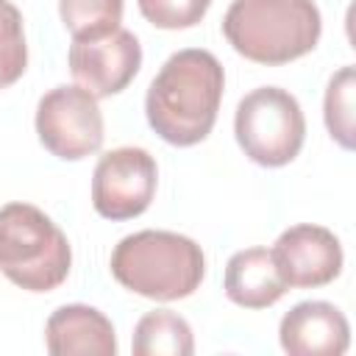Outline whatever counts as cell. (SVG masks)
I'll use <instances>...</instances> for the list:
<instances>
[{
	"mask_svg": "<svg viewBox=\"0 0 356 356\" xmlns=\"http://www.w3.org/2000/svg\"><path fill=\"white\" fill-rule=\"evenodd\" d=\"M225 72L214 53L186 47L172 53L145 95V114L150 128L175 147L203 142L222 103Z\"/></svg>",
	"mask_w": 356,
	"mask_h": 356,
	"instance_id": "6da1fadb",
	"label": "cell"
},
{
	"mask_svg": "<svg viewBox=\"0 0 356 356\" xmlns=\"http://www.w3.org/2000/svg\"><path fill=\"white\" fill-rule=\"evenodd\" d=\"M108 267L120 286L147 300L170 303L189 298L200 286L206 256L200 245L184 234L147 228L122 236Z\"/></svg>",
	"mask_w": 356,
	"mask_h": 356,
	"instance_id": "7a4b0ae2",
	"label": "cell"
},
{
	"mask_svg": "<svg viewBox=\"0 0 356 356\" xmlns=\"http://www.w3.org/2000/svg\"><path fill=\"white\" fill-rule=\"evenodd\" d=\"M323 17L314 0H234L222 36L248 61L278 67L314 50Z\"/></svg>",
	"mask_w": 356,
	"mask_h": 356,
	"instance_id": "3957f363",
	"label": "cell"
},
{
	"mask_svg": "<svg viewBox=\"0 0 356 356\" xmlns=\"http://www.w3.org/2000/svg\"><path fill=\"white\" fill-rule=\"evenodd\" d=\"M72 267L64 231L31 203L0 209V273L25 292H53Z\"/></svg>",
	"mask_w": 356,
	"mask_h": 356,
	"instance_id": "277c9868",
	"label": "cell"
},
{
	"mask_svg": "<svg viewBox=\"0 0 356 356\" xmlns=\"http://www.w3.org/2000/svg\"><path fill=\"white\" fill-rule=\"evenodd\" d=\"M234 136L253 164L284 167L303 147L306 117L298 97L286 89L259 86L236 103Z\"/></svg>",
	"mask_w": 356,
	"mask_h": 356,
	"instance_id": "5b68a950",
	"label": "cell"
},
{
	"mask_svg": "<svg viewBox=\"0 0 356 356\" xmlns=\"http://www.w3.org/2000/svg\"><path fill=\"white\" fill-rule=\"evenodd\" d=\"M36 134L44 150L64 161H81L103 145V114L97 97L72 86H56L39 97Z\"/></svg>",
	"mask_w": 356,
	"mask_h": 356,
	"instance_id": "8992f818",
	"label": "cell"
},
{
	"mask_svg": "<svg viewBox=\"0 0 356 356\" xmlns=\"http://www.w3.org/2000/svg\"><path fill=\"white\" fill-rule=\"evenodd\" d=\"M159 184L156 159L145 147H114L92 172V206L106 220H131L147 211Z\"/></svg>",
	"mask_w": 356,
	"mask_h": 356,
	"instance_id": "52a82bcc",
	"label": "cell"
},
{
	"mask_svg": "<svg viewBox=\"0 0 356 356\" xmlns=\"http://www.w3.org/2000/svg\"><path fill=\"white\" fill-rule=\"evenodd\" d=\"M67 61L75 83L100 100L122 92L136 78L142 44L131 31L114 28L97 39H72Z\"/></svg>",
	"mask_w": 356,
	"mask_h": 356,
	"instance_id": "ba28073f",
	"label": "cell"
},
{
	"mask_svg": "<svg viewBox=\"0 0 356 356\" xmlns=\"http://www.w3.org/2000/svg\"><path fill=\"white\" fill-rule=\"evenodd\" d=\"M270 250L286 286L295 289H314L331 284L342 273L345 261L337 234L312 222L286 228Z\"/></svg>",
	"mask_w": 356,
	"mask_h": 356,
	"instance_id": "9c48e42d",
	"label": "cell"
},
{
	"mask_svg": "<svg viewBox=\"0 0 356 356\" xmlns=\"http://www.w3.org/2000/svg\"><path fill=\"white\" fill-rule=\"evenodd\" d=\"M278 342L292 356H342L350 345V325L334 303L303 300L281 317Z\"/></svg>",
	"mask_w": 356,
	"mask_h": 356,
	"instance_id": "30bf717a",
	"label": "cell"
},
{
	"mask_svg": "<svg viewBox=\"0 0 356 356\" xmlns=\"http://www.w3.org/2000/svg\"><path fill=\"white\" fill-rule=\"evenodd\" d=\"M44 345L53 356H114L117 337L111 320L86 303L58 306L44 325Z\"/></svg>",
	"mask_w": 356,
	"mask_h": 356,
	"instance_id": "8fae6325",
	"label": "cell"
},
{
	"mask_svg": "<svg viewBox=\"0 0 356 356\" xmlns=\"http://www.w3.org/2000/svg\"><path fill=\"white\" fill-rule=\"evenodd\" d=\"M222 289L228 300L242 309H267L278 303L289 286L273 259V250L245 248L228 259Z\"/></svg>",
	"mask_w": 356,
	"mask_h": 356,
	"instance_id": "7c38bea8",
	"label": "cell"
},
{
	"mask_svg": "<svg viewBox=\"0 0 356 356\" xmlns=\"http://www.w3.org/2000/svg\"><path fill=\"white\" fill-rule=\"evenodd\" d=\"M131 350L134 356H192V328L181 314L170 309H153L139 317Z\"/></svg>",
	"mask_w": 356,
	"mask_h": 356,
	"instance_id": "4fadbf2b",
	"label": "cell"
},
{
	"mask_svg": "<svg viewBox=\"0 0 356 356\" xmlns=\"http://www.w3.org/2000/svg\"><path fill=\"white\" fill-rule=\"evenodd\" d=\"M58 14L72 39H97L120 28L122 0H58Z\"/></svg>",
	"mask_w": 356,
	"mask_h": 356,
	"instance_id": "5bb4252c",
	"label": "cell"
},
{
	"mask_svg": "<svg viewBox=\"0 0 356 356\" xmlns=\"http://www.w3.org/2000/svg\"><path fill=\"white\" fill-rule=\"evenodd\" d=\"M353 95H356V72L350 64H345L339 72L331 75L325 86V97H323L325 128L331 139L345 150H353V136H356L353 134Z\"/></svg>",
	"mask_w": 356,
	"mask_h": 356,
	"instance_id": "9a60e30c",
	"label": "cell"
},
{
	"mask_svg": "<svg viewBox=\"0 0 356 356\" xmlns=\"http://www.w3.org/2000/svg\"><path fill=\"white\" fill-rule=\"evenodd\" d=\"M28 67L22 14L11 0H0V89L17 83Z\"/></svg>",
	"mask_w": 356,
	"mask_h": 356,
	"instance_id": "2e32d148",
	"label": "cell"
},
{
	"mask_svg": "<svg viewBox=\"0 0 356 356\" xmlns=\"http://www.w3.org/2000/svg\"><path fill=\"white\" fill-rule=\"evenodd\" d=\"M136 3L142 17L161 31L195 28L211 6V0H136Z\"/></svg>",
	"mask_w": 356,
	"mask_h": 356,
	"instance_id": "e0dca14e",
	"label": "cell"
}]
</instances>
